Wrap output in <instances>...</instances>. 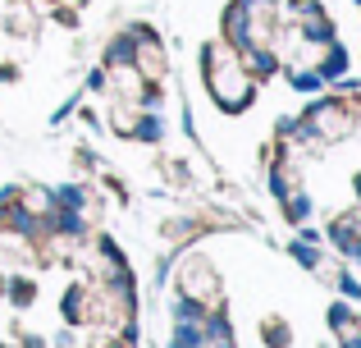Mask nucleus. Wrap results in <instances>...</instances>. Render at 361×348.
Instances as JSON below:
<instances>
[{
	"label": "nucleus",
	"instance_id": "423d86ee",
	"mask_svg": "<svg viewBox=\"0 0 361 348\" xmlns=\"http://www.w3.org/2000/svg\"><path fill=\"white\" fill-rule=\"evenodd\" d=\"M82 202H87V193H82V188H60V206H73V211H78Z\"/></svg>",
	"mask_w": 361,
	"mask_h": 348
},
{
	"label": "nucleus",
	"instance_id": "6e6552de",
	"mask_svg": "<svg viewBox=\"0 0 361 348\" xmlns=\"http://www.w3.org/2000/svg\"><path fill=\"white\" fill-rule=\"evenodd\" d=\"M307 211H311V202H307L302 193H293V197H288V215H293V220H302Z\"/></svg>",
	"mask_w": 361,
	"mask_h": 348
},
{
	"label": "nucleus",
	"instance_id": "1a4fd4ad",
	"mask_svg": "<svg viewBox=\"0 0 361 348\" xmlns=\"http://www.w3.org/2000/svg\"><path fill=\"white\" fill-rule=\"evenodd\" d=\"M14 298H18V303H27V298H32V284H27V280H14Z\"/></svg>",
	"mask_w": 361,
	"mask_h": 348
},
{
	"label": "nucleus",
	"instance_id": "f8f14e48",
	"mask_svg": "<svg viewBox=\"0 0 361 348\" xmlns=\"http://www.w3.org/2000/svg\"><path fill=\"white\" fill-rule=\"evenodd\" d=\"M0 289H5V280H0Z\"/></svg>",
	"mask_w": 361,
	"mask_h": 348
},
{
	"label": "nucleus",
	"instance_id": "0eeeda50",
	"mask_svg": "<svg viewBox=\"0 0 361 348\" xmlns=\"http://www.w3.org/2000/svg\"><path fill=\"white\" fill-rule=\"evenodd\" d=\"M137 133L147 138V143H156V138H160V119H156V115H147V119L137 124Z\"/></svg>",
	"mask_w": 361,
	"mask_h": 348
},
{
	"label": "nucleus",
	"instance_id": "9d476101",
	"mask_svg": "<svg viewBox=\"0 0 361 348\" xmlns=\"http://www.w3.org/2000/svg\"><path fill=\"white\" fill-rule=\"evenodd\" d=\"M343 294H348V298H361V284H357L353 275H343Z\"/></svg>",
	"mask_w": 361,
	"mask_h": 348
},
{
	"label": "nucleus",
	"instance_id": "20e7f679",
	"mask_svg": "<svg viewBox=\"0 0 361 348\" xmlns=\"http://www.w3.org/2000/svg\"><path fill=\"white\" fill-rule=\"evenodd\" d=\"M293 9H298V23H302V32L307 37H329L334 32V28H329V18H325V9L316 5V0H293Z\"/></svg>",
	"mask_w": 361,
	"mask_h": 348
},
{
	"label": "nucleus",
	"instance_id": "f03ea898",
	"mask_svg": "<svg viewBox=\"0 0 361 348\" xmlns=\"http://www.w3.org/2000/svg\"><path fill=\"white\" fill-rule=\"evenodd\" d=\"M307 128H311V138L329 143V138H343L348 128H353V119H348V110L338 106V101H325V106H316L307 115Z\"/></svg>",
	"mask_w": 361,
	"mask_h": 348
},
{
	"label": "nucleus",
	"instance_id": "ddd939ff",
	"mask_svg": "<svg viewBox=\"0 0 361 348\" xmlns=\"http://www.w3.org/2000/svg\"><path fill=\"white\" fill-rule=\"evenodd\" d=\"M174 348H183V344H174Z\"/></svg>",
	"mask_w": 361,
	"mask_h": 348
},
{
	"label": "nucleus",
	"instance_id": "39448f33",
	"mask_svg": "<svg viewBox=\"0 0 361 348\" xmlns=\"http://www.w3.org/2000/svg\"><path fill=\"white\" fill-rule=\"evenodd\" d=\"M293 257H298L302 266H320V257H316V248H311V243H293Z\"/></svg>",
	"mask_w": 361,
	"mask_h": 348
},
{
	"label": "nucleus",
	"instance_id": "9b49d317",
	"mask_svg": "<svg viewBox=\"0 0 361 348\" xmlns=\"http://www.w3.org/2000/svg\"><path fill=\"white\" fill-rule=\"evenodd\" d=\"M78 5H87V0H60V9H78Z\"/></svg>",
	"mask_w": 361,
	"mask_h": 348
},
{
	"label": "nucleus",
	"instance_id": "7ed1b4c3",
	"mask_svg": "<svg viewBox=\"0 0 361 348\" xmlns=\"http://www.w3.org/2000/svg\"><path fill=\"white\" fill-rule=\"evenodd\" d=\"M215 294V275L202 266V261H188L183 266V298H192V303H211Z\"/></svg>",
	"mask_w": 361,
	"mask_h": 348
},
{
	"label": "nucleus",
	"instance_id": "f257e3e1",
	"mask_svg": "<svg viewBox=\"0 0 361 348\" xmlns=\"http://www.w3.org/2000/svg\"><path fill=\"white\" fill-rule=\"evenodd\" d=\"M206 78H211V92L224 110H243L252 101V78L238 64V55H224V51L206 55Z\"/></svg>",
	"mask_w": 361,
	"mask_h": 348
}]
</instances>
